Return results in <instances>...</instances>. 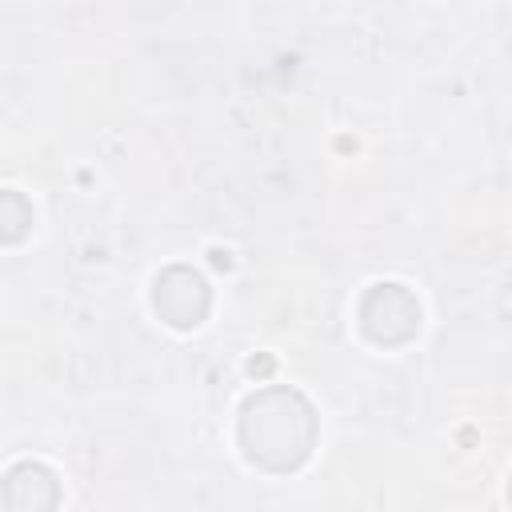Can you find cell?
<instances>
[{
    "instance_id": "6da1fadb",
    "label": "cell",
    "mask_w": 512,
    "mask_h": 512,
    "mask_svg": "<svg viewBox=\"0 0 512 512\" xmlns=\"http://www.w3.org/2000/svg\"><path fill=\"white\" fill-rule=\"evenodd\" d=\"M320 436V416L312 400L292 384H268L256 388L236 416V444L244 460L260 472L288 476L296 472Z\"/></svg>"
},
{
    "instance_id": "7a4b0ae2",
    "label": "cell",
    "mask_w": 512,
    "mask_h": 512,
    "mask_svg": "<svg viewBox=\"0 0 512 512\" xmlns=\"http://www.w3.org/2000/svg\"><path fill=\"white\" fill-rule=\"evenodd\" d=\"M356 324L376 348H404L420 332V300L396 280H376L356 304Z\"/></svg>"
},
{
    "instance_id": "3957f363",
    "label": "cell",
    "mask_w": 512,
    "mask_h": 512,
    "mask_svg": "<svg viewBox=\"0 0 512 512\" xmlns=\"http://www.w3.org/2000/svg\"><path fill=\"white\" fill-rule=\"evenodd\" d=\"M152 312L176 328V332H192L208 320L212 312V284L200 268L192 264H168L156 272L152 280Z\"/></svg>"
},
{
    "instance_id": "277c9868",
    "label": "cell",
    "mask_w": 512,
    "mask_h": 512,
    "mask_svg": "<svg viewBox=\"0 0 512 512\" xmlns=\"http://www.w3.org/2000/svg\"><path fill=\"white\" fill-rule=\"evenodd\" d=\"M4 512H56L60 508V476L40 460H20L0 480Z\"/></svg>"
},
{
    "instance_id": "5b68a950",
    "label": "cell",
    "mask_w": 512,
    "mask_h": 512,
    "mask_svg": "<svg viewBox=\"0 0 512 512\" xmlns=\"http://www.w3.org/2000/svg\"><path fill=\"white\" fill-rule=\"evenodd\" d=\"M32 232V200L16 188H0V244H20Z\"/></svg>"
},
{
    "instance_id": "8992f818",
    "label": "cell",
    "mask_w": 512,
    "mask_h": 512,
    "mask_svg": "<svg viewBox=\"0 0 512 512\" xmlns=\"http://www.w3.org/2000/svg\"><path fill=\"white\" fill-rule=\"evenodd\" d=\"M272 368H276V360H272V356H252V360H248V372H252L256 380H268V376H272Z\"/></svg>"
},
{
    "instance_id": "52a82bcc",
    "label": "cell",
    "mask_w": 512,
    "mask_h": 512,
    "mask_svg": "<svg viewBox=\"0 0 512 512\" xmlns=\"http://www.w3.org/2000/svg\"><path fill=\"white\" fill-rule=\"evenodd\" d=\"M208 256H212V264H216V268H232V256H228V252H220V248H212Z\"/></svg>"
}]
</instances>
